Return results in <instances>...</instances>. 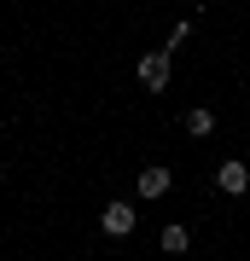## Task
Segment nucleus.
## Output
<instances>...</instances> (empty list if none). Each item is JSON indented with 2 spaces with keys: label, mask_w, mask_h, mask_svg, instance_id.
<instances>
[{
  "label": "nucleus",
  "mask_w": 250,
  "mask_h": 261,
  "mask_svg": "<svg viewBox=\"0 0 250 261\" xmlns=\"http://www.w3.org/2000/svg\"><path fill=\"white\" fill-rule=\"evenodd\" d=\"M0 174H6V163H0Z\"/></svg>",
  "instance_id": "obj_7"
},
{
  "label": "nucleus",
  "mask_w": 250,
  "mask_h": 261,
  "mask_svg": "<svg viewBox=\"0 0 250 261\" xmlns=\"http://www.w3.org/2000/svg\"><path fill=\"white\" fill-rule=\"evenodd\" d=\"M215 186H221L227 197H244V192H250V163H239V157H227L221 168H215Z\"/></svg>",
  "instance_id": "obj_4"
},
{
  "label": "nucleus",
  "mask_w": 250,
  "mask_h": 261,
  "mask_svg": "<svg viewBox=\"0 0 250 261\" xmlns=\"http://www.w3.org/2000/svg\"><path fill=\"white\" fill-rule=\"evenodd\" d=\"M99 226H105V232H111V238H128L134 232V203H122V197H111V203H105V215H99Z\"/></svg>",
  "instance_id": "obj_3"
},
{
  "label": "nucleus",
  "mask_w": 250,
  "mask_h": 261,
  "mask_svg": "<svg viewBox=\"0 0 250 261\" xmlns=\"http://www.w3.org/2000/svg\"><path fill=\"white\" fill-rule=\"evenodd\" d=\"M186 134H192V140H210V134H215V111L192 105V111H186Z\"/></svg>",
  "instance_id": "obj_5"
},
{
  "label": "nucleus",
  "mask_w": 250,
  "mask_h": 261,
  "mask_svg": "<svg viewBox=\"0 0 250 261\" xmlns=\"http://www.w3.org/2000/svg\"><path fill=\"white\" fill-rule=\"evenodd\" d=\"M169 186H175V174H169L163 163H151V168H140V174H134V192L146 197V203H157V197H169Z\"/></svg>",
  "instance_id": "obj_1"
},
{
  "label": "nucleus",
  "mask_w": 250,
  "mask_h": 261,
  "mask_svg": "<svg viewBox=\"0 0 250 261\" xmlns=\"http://www.w3.org/2000/svg\"><path fill=\"white\" fill-rule=\"evenodd\" d=\"M134 75H140V87L163 93V87H169V47H163V53H146V58L134 64Z\"/></svg>",
  "instance_id": "obj_2"
},
{
  "label": "nucleus",
  "mask_w": 250,
  "mask_h": 261,
  "mask_svg": "<svg viewBox=\"0 0 250 261\" xmlns=\"http://www.w3.org/2000/svg\"><path fill=\"white\" fill-rule=\"evenodd\" d=\"M157 244H163V255H186L192 250V232H186V226H163Z\"/></svg>",
  "instance_id": "obj_6"
}]
</instances>
